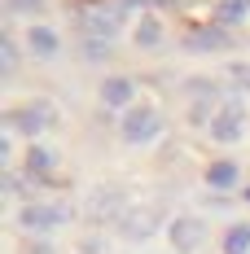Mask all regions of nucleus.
I'll use <instances>...</instances> for the list:
<instances>
[{
  "mask_svg": "<svg viewBox=\"0 0 250 254\" xmlns=\"http://www.w3.org/2000/svg\"><path fill=\"white\" fill-rule=\"evenodd\" d=\"M132 13V0H101V4H88V9H75V22L83 35H101L105 44L119 35V26L127 22Z\"/></svg>",
  "mask_w": 250,
  "mask_h": 254,
  "instance_id": "obj_1",
  "label": "nucleus"
},
{
  "mask_svg": "<svg viewBox=\"0 0 250 254\" xmlns=\"http://www.w3.org/2000/svg\"><path fill=\"white\" fill-rule=\"evenodd\" d=\"M242 127H246V101H242V97H228V101L215 110V119H211V136H215V140H237Z\"/></svg>",
  "mask_w": 250,
  "mask_h": 254,
  "instance_id": "obj_2",
  "label": "nucleus"
},
{
  "mask_svg": "<svg viewBox=\"0 0 250 254\" xmlns=\"http://www.w3.org/2000/svg\"><path fill=\"white\" fill-rule=\"evenodd\" d=\"M71 215H75L71 206L31 202V206H22V215H18V219H22V228H31V232H35V228H40V232H49V228H57V224H66Z\"/></svg>",
  "mask_w": 250,
  "mask_h": 254,
  "instance_id": "obj_3",
  "label": "nucleus"
},
{
  "mask_svg": "<svg viewBox=\"0 0 250 254\" xmlns=\"http://www.w3.org/2000/svg\"><path fill=\"white\" fill-rule=\"evenodd\" d=\"M158 131H163L158 110H127V119H123V140H132V145H145V140H154Z\"/></svg>",
  "mask_w": 250,
  "mask_h": 254,
  "instance_id": "obj_4",
  "label": "nucleus"
},
{
  "mask_svg": "<svg viewBox=\"0 0 250 254\" xmlns=\"http://www.w3.org/2000/svg\"><path fill=\"white\" fill-rule=\"evenodd\" d=\"M184 92L193 97V110H189V119H193V123L215 119V83H211V79H189V83H184Z\"/></svg>",
  "mask_w": 250,
  "mask_h": 254,
  "instance_id": "obj_5",
  "label": "nucleus"
},
{
  "mask_svg": "<svg viewBox=\"0 0 250 254\" xmlns=\"http://www.w3.org/2000/svg\"><path fill=\"white\" fill-rule=\"evenodd\" d=\"M158 228V206H136V210H127L123 219H119V232L132 237V241H141V237H150Z\"/></svg>",
  "mask_w": 250,
  "mask_h": 254,
  "instance_id": "obj_6",
  "label": "nucleus"
},
{
  "mask_svg": "<svg viewBox=\"0 0 250 254\" xmlns=\"http://www.w3.org/2000/svg\"><path fill=\"white\" fill-rule=\"evenodd\" d=\"M49 123H53V105H44V101H35V105H26V110H13V114H9V127H13V131H44Z\"/></svg>",
  "mask_w": 250,
  "mask_h": 254,
  "instance_id": "obj_7",
  "label": "nucleus"
},
{
  "mask_svg": "<svg viewBox=\"0 0 250 254\" xmlns=\"http://www.w3.org/2000/svg\"><path fill=\"white\" fill-rule=\"evenodd\" d=\"M202 237H206V228H202V219H175L171 224V246L175 250H198L202 246Z\"/></svg>",
  "mask_w": 250,
  "mask_h": 254,
  "instance_id": "obj_8",
  "label": "nucleus"
},
{
  "mask_svg": "<svg viewBox=\"0 0 250 254\" xmlns=\"http://www.w3.org/2000/svg\"><path fill=\"white\" fill-rule=\"evenodd\" d=\"M184 49H228V31L224 26H202L184 35Z\"/></svg>",
  "mask_w": 250,
  "mask_h": 254,
  "instance_id": "obj_9",
  "label": "nucleus"
},
{
  "mask_svg": "<svg viewBox=\"0 0 250 254\" xmlns=\"http://www.w3.org/2000/svg\"><path fill=\"white\" fill-rule=\"evenodd\" d=\"M250 13V0H220L215 4V26H233L237 18Z\"/></svg>",
  "mask_w": 250,
  "mask_h": 254,
  "instance_id": "obj_10",
  "label": "nucleus"
},
{
  "mask_svg": "<svg viewBox=\"0 0 250 254\" xmlns=\"http://www.w3.org/2000/svg\"><path fill=\"white\" fill-rule=\"evenodd\" d=\"M26 44L40 53V57H53V53H57V35H53L49 26H31V31H26Z\"/></svg>",
  "mask_w": 250,
  "mask_h": 254,
  "instance_id": "obj_11",
  "label": "nucleus"
},
{
  "mask_svg": "<svg viewBox=\"0 0 250 254\" xmlns=\"http://www.w3.org/2000/svg\"><path fill=\"white\" fill-rule=\"evenodd\" d=\"M101 101L105 105H127L132 101V83L127 79H105L101 83Z\"/></svg>",
  "mask_w": 250,
  "mask_h": 254,
  "instance_id": "obj_12",
  "label": "nucleus"
},
{
  "mask_svg": "<svg viewBox=\"0 0 250 254\" xmlns=\"http://www.w3.org/2000/svg\"><path fill=\"white\" fill-rule=\"evenodd\" d=\"M206 184H211V189H233V184H237V167H233V162L206 167Z\"/></svg>",
  "mask_w": 250,
  "mask_h": 254,
  "instance_id": "obj_13",
  "label": "nucleus"
},
{
  "mask_svg": "<svg viewBox=\"0 0 250 254\" xmlns=\"http://www.w3.org/2000/svg\"><path fill=\"white\" fill-rule=\"evenodd\" d=\"M158 40H163V26L154 22V18H141V22H136V44L150 49V44H158Z\"/></svg>",
  "mask_w": 250,
  "mask_h": 254,
  "instance_id": "obj_14",
  "label": "nucleus"
},
{
  "mask_svg": "<svg viewBox=\"0 0 250 254\" xmlns=\"http://www.w3.org/2000/svg\"><path fill=\"white\" fill-rule=\"evenodd\" d=\"M49 167H53V153L49 149L35 145V149L26 153V171H31V176H49Z\"/></svg>",
  "mask_w": 250,
  "mask_h": 254,
  "instance_id": "obj_15",
  "label": "nucleus"
},
{
  "mask_svg": "<svg viewBox=\"0 0 250 254\" xmlns=\"http://www.w3.org/2000/svg\"><path fill=\"white\" fill-rule=\"evenodd\" d=\"M224 246H228V254H246L250 250V228H233L224 237Z\"/></svg>",
  "mask_w": 250,
  "mask_h": 254,
  "instance_id": "obj_16",
  "label": "nucleus"
},
{
  "mask_svg": "<svg viewBox=\"0 0 250 254\" xmlns=\"http://www.w3.org/2000/svg\"><path fill=\"white\" fill-rule=\"evenodd\" d=\"M0 66H4V75L18 70V49H13V40H0Z\"/></svg>",
  "mask_w": 250,
  "mask_h": 254,
  "instance_id": "obj_17",
  "label": "nucleus"
},
{
  "mask_svg": "<svg viewBox=\"0 0 250 254\" xmlns=\"http://www.w3.org/2000/svg\"><path fill=\"white\" fill-rule=\"evenodd\" d=\"M228 75H233V83H237V88H250V70H246V66H233Z\"/></svg>",
  "mask_w": 250,
  "mask_h": 254,
  "instance_id": "obj_18",
  "label": "nucleus"
},
{
  "mask_svg": "<svg viewBox=\"0 0 250 254\" xmlns=\"http://www.w3.org/2000/svg\"><path fill=\"white\" fill-rule=\"evenodd\" d=\"M9 4H13V9H40L44 0H9Z\"/></svg>",
  "mask_w": 250,
  "mask_h": 254,
  "instance_id": "obj_19",
  "label": "nucleus"
},
{
  "mask_svg": "<svg viewBox=\"0 0 250 254\" xmlns=\"http://www.w3.org/2000/svg\"><path fill=\"white\" fill-rule=\"evenodd\" d=\"M132 4H180V0H132Z\"/></svg>",
  "mask_w": 250,
  "mask_h": 254,
  "instance_id": "obj_20",
  "label": "nucleus"
},
{
  "mask_svg": "<svg viewBox=\"0 0 250 254\" xmlns=\"http://www.w3.org/2000/svg\"><path fill=\"white\" fill-rule=\"evenodd\" d=\"M26 254H49V246H35V241H31V246H26Z\"/></svg>",
  "mask_w": 250,
  "mask_h": 254,
  "instance_id": "obj_21",
  "label": "nucleus"
},
{
  "mask_svg": "<svg viewBox=\"0 0 250 254\" xmlns=\"http://www.w3.org/2000/svg\"><path fill=\"white\" fill-rule=\"evenodd\" d=\"M246 202H250V193H246Z\"/></svg>",
  "mask_w": 250,
  "mask_h": 254,
  "instance_id": "obj_22",
  "label": "nucleus"
}]
</instances>
